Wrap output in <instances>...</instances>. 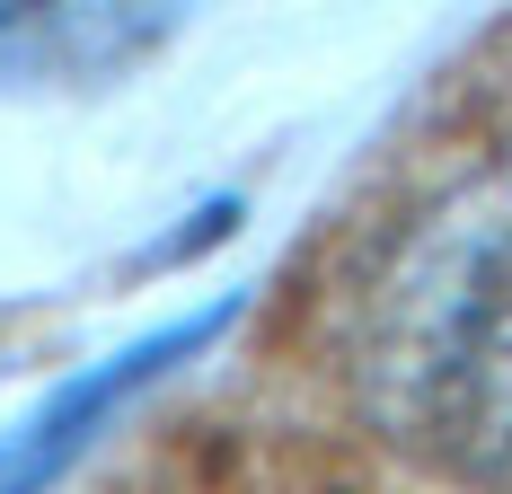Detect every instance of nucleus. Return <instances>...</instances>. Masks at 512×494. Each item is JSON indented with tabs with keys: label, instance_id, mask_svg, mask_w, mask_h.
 I'll return each mask as SVG.
<instances>
[{
	"label": "nucleus",
	"instance_id": "obj_1",
	"mask_svg": "<svg viewBox=\"0 0 512 494\" xmlns=\"http://www.w3.org/2000/svg\"><path fill=\"white\" fill-rule=\"evenodd\" d=\"M354 397L398 459L512 494V186H460L389 247L362 292Z\"/></svg>",
	"mask_w": 512,
	"mask_h": 494
},
{
	"label": "nucleus",
	"instance_id": "obj_2",
	"mask_svg": "<svg viewBox=\"0 0 512 494\" xmlns=\"http://www.w3.org/2000/svg\"><path fill=\"white\" fill-rule=\"evenodd\" d=\"M212 327H221V309H212V318H186V327H159V336H142L133 353L98 362L89 380H71V389L53 397V406L36 415V424H27V433H18V442L0 450V494H36L53 468H62V459H71V450L89 442L106 415H115V406H124V397H133V389H142V380L159 371V362H168V353H195Z\"/></svg>",
	"mask_w": 512,
	"mask_h": 494
}]
</instances>
